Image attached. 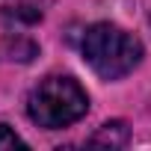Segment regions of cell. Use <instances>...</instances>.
Returning a JSON list of instances; mask_svg holds the SVG:
<instances>
[{"label":"cell","mask_w":151,"mask_h":151,"mask_svg":"<svg viewBox=\"0 0 151 151\" xmlns=\"http://www.w3.org/2000/svg\"><path fill=\"white\" fill-rule=\"evenodd\" d=\"M86 110H89L86 89L68 74L45 77L27 98L30 119L45 130H56V127H68L74 122H80Z\"/></svg>","instance_id":"cell-1"},{"label":"cell","mask_w":151,"mask_h":151,"mask_svg":"<svg viewBox=\"0 0 151 151\" xmlns=\"http://www.w3.org/2000/svg\"><path fill=\"white\" fill-rule=\"evenodd\" d=\"M83 59L92 65V71L104 80H119L130 74L142 59V42L116 27V24H92L83 36Z\"/></svg>","instance_id":"cell-2"},{"label":"cell","mask_w":151,"mask_h":151,"mask_svg":"<svg viewBox=\"0 0 151 151\" xmlns=\"http://www.w3.org/2000/svg\"><path fill=\"white\" fill-rule=\"evenodd\" d=\"M130 139V130L124 122H107L98 127V133H92L89 145H107V148H124Z\"/></svg>","instance_id":"cell-3"},{"label":"cell","mask_w":151,"mask_h":151,"mask_svg":"<svg viewBox=\"0 0 151 151\" xmlns=\"http://www.w3.org/2000/svg\"><path fill=\"white\" fill-rule=\"evenodd\" d=\"M9 148H27V142L9 124H0V151H9Z\"/></svg>","instance_id":"cell-4"},{"label":"cell","mask_w":151,"mask_h":151,"mask_svg":"<svg viewBox=\"0 0 151 151\" xmlns=\"http://www.w3.org/2000/svg\"><path fill=\"white\" fill-rule=\"evenodd\" d=\"M39 3H45V0H39Z\"/></svg>","instance_id":"cell-5"}]
</instances>
